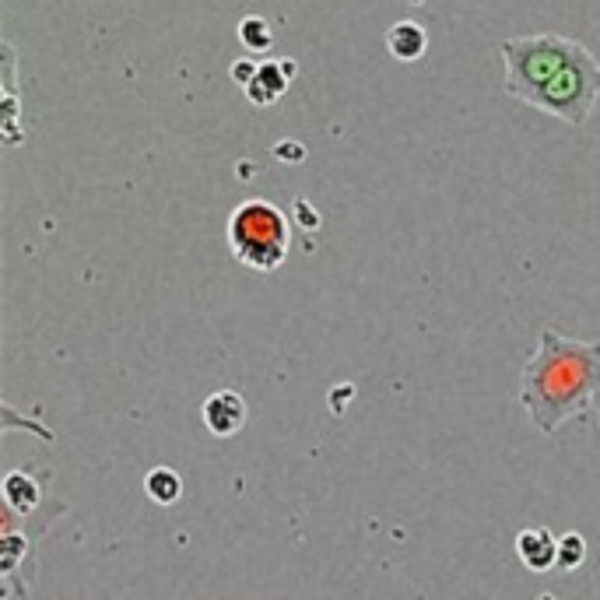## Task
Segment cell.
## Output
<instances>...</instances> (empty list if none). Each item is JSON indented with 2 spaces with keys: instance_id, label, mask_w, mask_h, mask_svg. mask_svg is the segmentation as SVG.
I'll return each mask as SVG.
<instances>
[{
  "instance_id": "obj_1",
  "label": "cell",
  "mask_w": 600,
  "mask_h": 600,
  "mask_svg": "<svg viewBox=\"0 0 600 600\" xmlns=\"http://www.w3.org/2000/svg\"><path fill=\"white\" fill-rule=\"evenodd\" d=\"M505 60V95L562 123L583 126L600 102V63L568 36H516L499 46Z\"/></svg>"
},
{
  "instance_id": "obj_2",
  "label": "cell",
  "mask_w": 600,
  "mask_h": 600,
  "mask_svg": "<svg viewBox=\"0 0 600 600\" xmlns=\"http://www.w3.org/2000/svg\"><path fill=\"white\" fill-rule=\"evenodd\" d=\"M600 393V344L559 338L544 330L524 366L519 401L541 432H555L568 418H583Z\"/></svg>"
},
{
  "instance_id": "obj_3",
  "label": "cell",
  "mask_w": 600,
  "mask_h": 600,
  "mask_svg": "<svg viewBox=\"0 0 600 600\" xmlns=\"http://www.w3.org/2000/svg\"><path fill=\"white\" fill-rule=\"evenodd\" d=\"M229 249L232 257L260 274H271L289 260L292 221L271 200H243L229 215Z\"/></svg>"
},
{
  "instance_id": "obj_4",
  "label": "cell",
  "mask_w": 600,
  "mask_h": 600,
  "mask_svg": "<svg viewBox=\"0 0 600 600\" xmlns=\"http://www.w3.org/2000/svg\"><path fill=\"white\" fill-rule=\"evenodd\" d=\"M200 415H204V425H208L211 436L232 439V436H240L246 429L249 407H246V401L235 390H215L211 397L204 401Z\"/></svg>"
},
{
  "instance_id": "obj_5",
  "label": "cell",
  "mask_w": 600,
  "mask_h": 600,
  "mask_svg": "<svg viewBox=\"0 0 600 600\" xmlns=\"http://www.w3.org/2000/svg\"><path fill=\"white\" fill-rule=\"evenodd\" d=\"M295 74V60H264L257 74H253V82L243 88L246 99L253 106H274L284 91H289V82Z\"/></svg>"
},
{
  "instance_id": "obj_6",
  "label": "cell",
  "mask_w": 600,
  "mask_h": 600,
  "mask_svg": "<svg viewBox=\"0 0 600 600\" xmlns=\"http://www.w3.org/2000/svg\"><path fill=\"white\" fill-rule=\"evenodd\" d=\"M516 555L530 573H548L559 565V537L548 527H527L516 537Z\"/></svg>"
},
{
  "instance_id": "obj_7",
  "label": "cell",
  "mask_w": 600,
  "mask_h": 600,
  "mask_svg": "<svg viewBox=\"0 0 600 600\" xmlns=\"http://www.w3.org/2000/svg\"><path fill=\"white\" fill-rule=\"evenodd\" d=\"M42 505V488L32 470H11L4 478V510L14 516H32Z\"/></svg>"
},
{
  "instance_id": "obj_8",
  "label": "cell",
  "mask_w": 600,
  "mask_h": 600,
  "mask_svg": "<svg viewBox=\"0 0 600 600\" xmlns=\"http://www.w3.org/2000/svg\"><path fill=\"white\" fill-rule=\"evenodd\" d=\"M387 50L393 60L401 63H415L425 57V50H429V32H425L418 22H397L390 25L387 32Z\"/></svg>"
},
{
  "instance_id": "obj_9",
  "label": "cell",
  "mask_w": 600,
  "mask_h": 600,
  "mask_svg": "<svg viewBox=\"0 0 600 600\" xmlns=\"http://www.w3.org/2000/svg\"><path fill=\"white\" fill-rule=\"evenodd\" d=\"M145 495L155 505H176L183 499V478L172 467H151L145 474Z\"/></svg>"
},
{
  "instance_id": "obj_10",
  "label": "cell",
  "mask_w": 600,
  "mask_h": 600,
  "mask_svg": "<svg viewBox=\"0 0 600 600\" xmlns=\"http://www.w3.org/2000/svg\"><path fill=\"white\" fill-rule=\"evenodd\" d=\"M240 42L246 46L249 53H267L274 46V28L260 14H246L240 22Z\"/></svg>"
},
{
  "instance_id": "obj_11",
  "label": "cell",
  "mask_w": 600,
  "mask_h": 600,
  "mask_svg": "<svg viewBox=\"0 0 600 600\" xmlns=\"http://www.w3.org/2000/svg\"><path fill=\"white\" fill-rule=\"evenodd\" d=\"M583 562H587V541H583V534H576V530L562 534V541H559V565L573 573V568H579Z\"/></svg>"
},
{
  "instance_id": "obj_12",
  "label": "cell",
  "mask_w": 600,
  "mask_h": 600,
  "mask_svg": "<svg viewBox=\"0 0 600 600\" xmlns=\"http://www.w3.org/2000/svg\"><path fill=\"white\" fill-rule=\"evenodd\" d=\"M257 68H260V63H253V60H235L232 63V77L246 88L253 82V74H257Z\"/></svg>"
}]
</instances>
